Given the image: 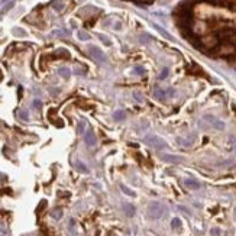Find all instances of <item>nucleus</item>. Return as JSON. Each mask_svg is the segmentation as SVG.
<instances>
[{
	"label": "nucleus",
	"mask_w": 236,
	"mask_h": 236,
	"mask_svg": "<svg viewBox=\"0 0 236 236\" xmlns=\"http://www.w3.org/2000/svg\"><path fill=\"white\" fill-rule=\"evenodd\" d=\"M84 141L88 146H94V145H96V142H97V141H96V135L93 133L91 129H88V131L84 133Z\"/></svg>",
	"instance_id": "obj_3"
},
{
	"label": "nucleus",
	"mask_w": 236,
	"mask_h": 236,
	"mask_svg": "<svg viewBox=\"0 0 236 236\" xmlns=\"http://www.w3.org/2000/svg\"><path fill=\"white\" fill-rule=\"evenodd\" d=\"M171 224H172V228H178V226H181V222H180L178 219H174Z\"/></svg>",
	"instance_id": "obj_17"
},
{
	"label": "nucleus",
	"mask_w": 236,
	"mask_h": 236,
	"mask_svg": "<svg viewBox=\"0 0 236 236\" xmlns=\"http://www.w3.org/2000/svg\"><path fill=\"white\" fill-rule=\"evenodd\" d=\"M185 185L190 187V188H198L200 187V184L197 181H193V180H185Z\"/></svg>",
	"instance_id": "obj_9"
},
{
	"label": "nucleus",
	"mask_w": 236,
	"mask_h": 236,
	"mask_svg": "<svg viewBox=\"0 0 236 236\" xmlns=\"http://www.w3.org/2000/svg\"><path fill=\"white\" fill-rule=\"evenodd\" d=\"M125 211L128 213V216H133L135 209H133V206H131V204H125Z\"/></svg>",
	"instance_id": "obj_10"
},
{
	"label": "nucleus",
	"mask_w": 236,
	"mask_h": 236,
	"mask_svg": "<svg viewBox=\"0 0 236 236\" xmlns=\"http://www.w3.org/2000/svg\"><path fill=\"white\" fill-rule=\"evenodd\" d=\"M84 132V122H80L78 123V133H83Z\"/></svg>",
	"instance_id": "obj_19"
},
{
	"label": "nucleus",
	"mask_w": 236,
	"mask_h": 236,
	"mask_svg": "<svg viewBox=\"0 0 236 236\" xmlns=\"http://www.w3.org/2000/svg\"><path fill=\"white\" fill-rule=\"evenodd\" d=\"M148 213H149V216H151L152 219H158V217H161L162 214H164V207H162L159 203L154 201V203L149 204Z\"/></svg>",
	"instance_id": "obj_2"
},
{
	"label": "nucleus",
	"mask_w": 236,
	"mask_h": 236,
	"mask_svg": "<svg viewBox=\"0 0 236 236\" xmlns=\"http://www.w3.org/2000/svg\"><path fill=\"white\" fill-rule=\"evenodd\" d=\"M13 33H15V35H20V36H25V35H26V33L23 32L22 29H13Z\"/></svg>",
	"instance_id": "obj_16"
},
{
	"label": "nucleus",
	"mask_w": 236,
	"mask_h": 236,
	"mask_svg": "<svg viewBox=\"0 0 236 236\" xmlns=\"http://www.w3.org/2000/svg\"><path fill=\"white\" fill-rule=\"evenodd\" d=\"M165 94H167V93H165V91H162L161 88H157V90H155V96H157V97L159 98V100H164Z\"/></svg>",
	"instance_id": "obj_12"
},
{
	"label": "nucleus",
	"mask_w": 236,
	"mask_h": 236,
	"mask_svg": "<svg viewBox=\"0 0 236 236\" xmlns=\"http://www.w3.org/2000/svg\"><path fill=\"white\" fill-rule=\"evenodd\" d=\"M164 159L165 161H171V162H180L181 161V158L175 157V155H164Z\"/></svg>",
	"instance_id": "obj_6"
},
{
	"label": "nucleus",
	"mask_w": 236,
	"mask_h": 236,
	"mask_svg": "<svg viewBox=\"0 0 236 236\" xmlns=\"http://www.w3.org/2000/svg\"><path fill=\"white\" fill-rule=\"evenodd\" d=\"M145 142L149 144L151 146H154L155 149H159V151H162V149H165V148H168V144L165 142L164 139L158 138V136H155V135L146 136V138H145Z\"/></svg>",
	"instance_id": "obj_1"
},
{
	"label": "nucleus",
	"mask_w": 236,
	"mask_h": 236,
	"mask_svg": "<svg viewBox=\"0 0 236 236\" xmlns=\"http://www.w3.org/2000/svg\"><path fill=\"white\" fill-rule=\"evenodd\" d=\"M167 74H168V71H167V70H164V71H162V74H161V77H159V78H161V80H164L165 77H167Z\"/></svg>",
	"instance_id": "obj_21"
},
{
	"label": "nucleus",
	"mask_w": 236,
	"mask_h": 236,
	"mask_svg": "<svg viewBox=\"0 0 236 236\" xmlns=\"http://www.w3.org/2000/svg\"><path fill=\"white\" fill-rule=\"evenodd\" d=\"M120 188H122V191H123V193H126L128 196H131V197H133V196H135V193H133V191H132L131 188H128L126 185H123V184L120 185Z\"/></svg>",
	"instance_id": "obj_11"
},
{
	"label": "nucleus",
	"mask_w": 236,
	"mask_h": 236,
	"mask_svg": "<svg viewBox=\"0 0 236 236\" xmlns=\"http://www.w3.org/2000/svg\"><path fill=\"white\" fill-rule=\"evenodd\" d=\"M78 38L81 41H88V39H90V35H88V33H85V32H83V31H80V32H78Z\"/></svg>",
	"instance_id": "obj_13"
},
{
	"label": "nucleus",
	"mask_w": 236,
	"mask_h": 236,
	"mask_svg": "<svg viewBox=\"0 0 236 236\" xmlns=\"http://www.w3.org/2000/svg\"><path fill=\"white\" fill-rule=\"evenodd\" d=\"M135 71L138 72V74H142V72H144V68H141V67H138V68H136Z\"/></svg>",
	"instance_id": "obj_22"
},
{
	"label": "nucleus",
	"mask_w": 236,
	"mask_h": 236,
	"mask_svg": "<svg viewBox=\"0 0 236 236\" xmlns=\"http://www.w3.org/2000/svg\"><path fill=\"white\" fill-rule=\"evenodd\" d=\"M33 107H36V109H41V107H42V103H41L39 100H35V101H33Z\"/></svg>",
	"instance_id": "obj_20"
},
{
	"label": "nucleus",
	"mask_w": 236,
	"mask_h": 236,
	"mask_svg": "<svg viewBox=\"0 0 236 236\" xmlns=\"http://www.w3.org/2000/svg\"><path fill=\"white\" fill-rule=\"evenodd\" d=\"M113 118L116 119V120H123V119L126 118V115H125V111H122V110H118V111H115V115H113Z\"/></svg>",
	"instance_id": "obj_8"
},
{
	"label": "nucleus",
	"mask_w": 236,
	"mask_h": 236,
	"mask_svg": "<svg viewBox=\"0 0 236 236\" xmlns=\"http://www.w3.org/2000/svg\"><path fill=\"white\" fill-rule=\"evenodd\" d=\"M18 115H19V118L22 119V120H28V119H29V116H28V113L25 110H19Z\"/></svg>",
	"instance_id": "obj_15"
},
{
	"label": "nucleus",
	"mask_w": 236,
	"mask_h": 236,
	"mask_svg": "<svg viewBox=\"0 0 236 236\" xmlns=\"http://www.w3.org/2000/svg\"><path fill=\"white\" fill-rule=\"evenodd\" d=\"M90 51H91V54H93V57H94V58L100 59V61H105V59H106V57L103 55V52H101L98 48H96V46H90Z\"/></svg>",
	"instance_id": "obj_4"
},
{
	"label": "nucleus",
	"mask_w": 236,
	"mask_h": 236,
	"mask_svg": "<svg viewBox=\"0 0 236 236\" xmlns=\"http://www.w3.org/2000/svg\"><path fill=\"white\" fill-rule=\"evenodd\" d=\"M74 167H75V168H77L78 171H81V172H88V168H87V167H85V165L83 164L80 159L74 161Z\"/></svg>",
	"instance_id": "obj_5"
},
{
	"label": "nucleus",
	"mask_w": 236,
	"mask_h": 236,
	"mask_svg": "<svg viewBox=\"0 0 236 236\" xmlns=\"http://www.w3.org/2000/svg\"><path fill=\"white\" fill-rule=\"evenodd\" d=\"M51 216H52L54 219H55V220H59V219H61V216H62V210H61V209H55V210H52Z\"/></svg>",
	"instance_id": "obj_7"
},
{
	"label": "nucleus",
	"mask_w": 236,
	"mask_h": 236,
	"mask_svg": "<svg viewBox=\"0 0 236 236\" xmlns=\"http://www.w3.org/2000/svg\"><path fill=\"white\" fill-rule=\"evenodd\" d=\"M59 74H61L62 77L68 78V77H70V70H68V68H59Z\"/></svg>",
	"instance_id": "obj_14"
},
{
	"label": "nucleus",
	"mask_w": 236,
	"mask_h": 236,
	"mask_svg": "<svg viewBox=\"0 0 236 236\" xmlns=\"http://www.w3.org/2000/svg\"><path fill=\"white\" fill-rule=\"evenodd\" d=\"M98 38H100V39H101V41H103V42H105L106 45H110V41L107 39L106 36H103V35H98Z\"/></svg>",
	"instance_id": "obj_18"
}]
</instances>
